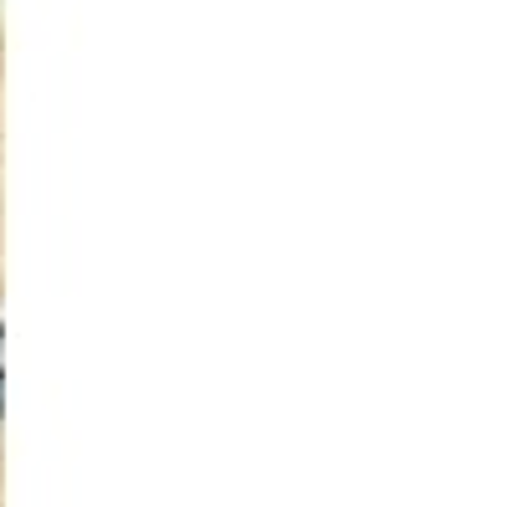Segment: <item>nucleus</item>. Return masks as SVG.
I'll use <instances>...</instances> for the list:
<instances>
[{"mask_svg": "<svg viewBox=\"0 0 512 507\" xmlns=\"http://www.w3.org/2000/svg\"><path fill=\"white\" fill-rule=\"evenodd\" d=\"M0 415H6V328H0Z\"/></svg>", "mask_w": 512, "mask_h": 507, "instance_id": "1", "label": "nucleus"}]
</instances>
